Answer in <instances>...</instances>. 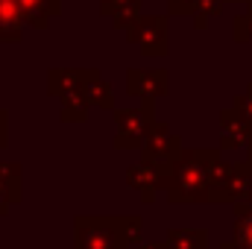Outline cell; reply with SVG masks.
<instances>
[{
	"instance_id": "6",
	"label": "cell",
	"mask_w": 252,
	"mask_h": 249,
	"mask_svg": "<svg viewBox=\"0 0 252 249\" xmlns=\"http://www.w3.org/2000/svg\"><path fill=\"white\" fill-rule=\"evenodd\" d=\"M21 9L18 0H0V41H18L21 38Z\"/></svg>"
},
{
	"instance_id": "1",
	"label": "cell",
	"mask_w": 252,
	"mask_h": 249,
	"mask_svg": "<svg viewBox=\"0 0 252 249\" xmlns=\"http://www.w3.org/2000/svg\"><path fill=\"white\" fill-rule=\"evenodd\" d=\"M138 217H82L76 220V249H126L138 238Z\"/></svg>"
},
{
	"instance_id": "5",
	"label": "cell",
	"mask_w": 252,
	"mask_h": 249,
	"mask_svg": "<svg viewBox=\"0 0 252 249\" xmlns=\"http://www.w3.org/2000/svg\"><path fill=\"white\" fill-rule=\"evenodd\" d=\"M18 9H21V21L47 27V21L59 15V0H18Z\"/></svg>"
},
{
	"instance_id": "4",
	"label": "cell",
	"mask_w": 252,
	"mask_h": 249,
	"mask_svg": "<svg viewBox=\"0 0 252 249\" xmlns=\"http://www.w3.org/2000/svg\"><path fill=\"white\" fill-rule=\"evenodd\" d=\"M176 147H179V138L167 126H156L150 132V138H147V161L150 158L153 161H170V158H176L173 156Z\"/></svg>"
},
{
	"instance_id": "9",
	"label": "cell",
	"mask_w": 252,
	"mask_h": 249,
	"mask_svg": "<svg viewBox=\"0 0 252 249\" xmlns=\"http://www.w3.org/2000/svg\"><path fill=\"white\" fill-rule=\"evenodd\" d=\"M235 235H238V244H241L244 249H252V214L244 217V220H238Z\"/></svg>"
},
{
	"instance_id": "7",
	"label": "cell",
	"mask_w": 252,
	"mask_h": 249,
	"mask_svg": "<svg viewBox=\"0 0 252 249\" xmlns=\"http://www.w3.org/2000/svg\"><path fill=\"white\" fill-rule=\"evenodd\" d=\"M150 121L153 115L147 112V106L141 112H121L118 115V124H121V132H129V135H141V132H150Z\"/></svg>"
},
{
	"instance_id": "10",
	"label": "cell",
	"mask_w": 252,
	"mask_h": 249,
	"mask_svg": "<svg viewBox=\"0 0 252 249\" xmlns=\"http://www.w3.org/2000/svg\"><path fill=\"white\" fill-rule=\"evenodd\" d=\"M9 179H6V164H0V211H6L9 205Z\"/></svg>"
},
{
	"instance_id": "3",
	"label": "cell",
	"mask_w": 252,
	"mask_h": 249,
	"mask_svg": "<svg viewBox=\"0 0 252 249\" xmlns=\"http://www.w3.org/2000/svg\"><path fill=\"white\" fill-rule=\"evenodd\" d=\"M132 38L141 41L147 53H161V50L167 47V44H164V38H167V32H164V18H144V21H138V27L132 30Z\"/></svg>"
},
{
	"instance_id": "2",
	"label": "cell",
	"mask_w": 252,
	"mask_h": 249,
	"mask_svg": "<svg viewBox=\"0 0 252 249\" xmlns=\"http://www.w3.org/2000/svg\"><path fill=\"white\" fill-rule=\"evenodd\" d=\"M208 196V170L202 161L185 158L176 167V187H170V199H205Z\"/></svg>"
},
{
	"instance_id": "8",
	"label": "cell",
	"mask_w": 252,
	"mask_h": 249,
	"mask_svg": "<svg viewBox=\"0 0 252 249\" xmlns=\"http://www.w3.org/2000/svg\"><path fill=\"white\" fill-rule=\"evenodd\" d=\"M138 3L141 0H100V9L106 12V15H112L115 21H121L124 15H135V9H138Z\"/></svg>"
}]
</instances>
